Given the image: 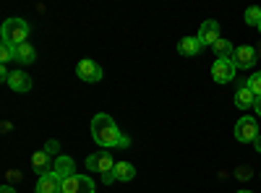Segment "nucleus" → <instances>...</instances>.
<instances>
[{"label": "nucleus", "mask_w": 261, "mask_h": 193, "mask_svg": "<svg viewBox=\"0 0 261 193\" xmlns=\"http://www.w3.org/2000/svg\"><path fill=\"white\" fill-rule=\"evenodd\" d=\"M102 183H105V185H113V183H118V180H115L113 173H107V175H102Z\"/></svg>", "instance_id": "23"}, {"label": "nucleus", "mask_w": 261, "mask_h": 193, "mask_svg": "<svg viewBox=\"0 0 261 193\" xmlns=\"http://www.w3.org/2000/svg\"><path fill=\"white\" fill-rule=\"evenodd\" d=\"M0 37H3V42H8V45L18 47V45H24L27 37H29V24L24 18H8V21H3Z\"/></svg>", "instance_id": "2"}, {"label": "nucleus", "mask_w": 261, "mask_h": 193, "mask_svg": "<svg viewBox=\"0 0 261 193\" xmlns=\"http://www.w3.org/2000/svg\"><path fill=\"white\" fill-rule=\"evenodd\" d=\"M201 50H204V45H201V39H199V37H183V39L178 42V52L186 55V58L199 55Z\"/></svg>", "instance_id": "13"}, {"label": "nucleus", "mask_w": 261, "mask_h": 193, "mask_svg": "<svg viewBox=\"0 0 261 193\" xmlns=\"http://www.w3.org/2000/svg\"><path fill=\"white\" fill-rule=\"evenodd\" d=\"M0 60H3V63L16 60V47L8 45V42H0Z\"/></svg>", "instance_id": "20"}, {"label": "nucleus", "mask_w": 261, "mask_h": 193, "mask_svg": "<svg viewBox=\"0 0 261 193\" xmlns=\"http://www.w3.org/2000/svg\"><path fill=\"white\" fill-rule=\"evenodd\" d=\"M120 131H118V125L113 123V118L110 115H105V113H99V115H94L92 118V139H94V144L97 146H105V149H113V146H118L120 144Z\"/></svg>", "instance_id": "1"}, {"label": "nucleus", "mask_w": 261, "mask_h": 193, "mask_svg": "<svg viewBox=\"0 0 261 193\" xmlns=\"http://www.w3.org/2000/svg\"><path fill=\"white\" fill-rule=\"evenodd\" d=\"M238 193H251V190H238Z\"/></svg>", "instance_id": "29"}, {"label": "nucleus", "mask_w": 261, "mask_h": 193, "mask_svg": "<svg viewBox=\"0 0 261 193\" xmlns=\"http://www.w3.org/2000/svg\"><path fill=\"white\" fill-rule=\"evenodd\" d=\"M258 34H261V24H258Z\"/></svg>", "instance_id": "30"}, {"label": "nucleus", "mask_w": 261, "mask_h": 193, "mask_svg": "<svg viewBox=\"0 0 261 193\" xmlns=\"http://www.w3.org/2000/svg\"><path fill=\"white\" fill-rule=\"evenodd\" d=\"M0 193H16V188H11V185H6L3 190H0Z\"/></svg>", "instance_id": "28"}, {"label": "nucleus", "mask_w": 261, "mask_h": 193, "mask_svg": "<svg viewBox=\"0 0 261 193\" xmlns=\"http://www.w3.org/2000/svg\"><path fill=\"white\" fill-rule=\"evenodd\" d=\"M113 175H115L118 183H128V180L136 178V167L130 164V162H118L115 170H113Z\"/></svg>", "instance_id": "16"}, {"label": "nucleus", "mask_w": 261, "mask_h": 193, "mask_svg": "<svg viewBox=\"0 0 261 193\" xmlns=\"http://www.w3.org/2000/svg\"><path fill=\"white\" fill-rule=\"evenodd\" d=\"M115 159L110 157V152H97V154H89L86 157V170H89V173H99V175H107V173H113L115 170Z\"/></svg>", "instance_id": "3"}, {"label": "nucleus", "mask_w": 261, "mask_h": 193, "mask_svg": "<svg viewBox=\"0 0 261 193\" xmlns=\"http://www.w3.org/2000/svg\"><path fill=\"white\" fill-rule=\"evenodd\" d=\"M53 175H55L60 183H65L68 178H73V175H76V162H73L68 154L58 157V159L53 162Z\"/></svg>", "instance_id": "9"}, {"label": "nucleus", "mask_w": 261, "mask_h": 193, "mask_svg": "<svg viewBox=\"0 0 261 193\" xmlns=\"http://www.w3.org/2000/svg\"><path fill=\"white\" fill-rule=\"evenodd\" d=\"M34 60H37V52H34V47L29 45V42H24V45H18V47H16V63L32 66Z\"/></svg>", "instance_id": "17"}, {"label": "nucleus", "mask_w": 261, "mask_h": 193, "mask_svg": "<svg viewBox=\"0 0 261 193\" xmlns=\"http://www.w3.org/2000/svg\"><path fill=\"white\" fill-rule=\"evenodd\" d=\"M238 178H251V170L248 167H241V170H238Z\"/></svg>", "instance_id": "25"}, {"label": "nucleus", "mask_w": 261, "mask_h": 193, "mask_svg": "<svg viewBox=\"0 0 261 193\" xmlns=\"http://www.w3.org/2000/svg\"><path fill=\"white\" fill-rule=\"evenodd\" d=\"M253 104H256V94L248 89V84L235 89V107L238 110H248V107H253Z\"/></svg>", "instance_id": "14"}, {"label": "nucleus", "mask_w": 261, "mask_h": 193, "mask_svg": "<svg viewBox=\"0 0 261 193\" xmlns=\"http://www.w3.org/2000/svg\"><path fill=\"white\" fill-rule=\"evenodd\" d=\"M235 73H238V68H235L232 58H217L212 63V78L217 84H230L235 78Z\"/></svg>", "instance_id": "4"}, {"label": "nucleus", "mask_w": 261, "mask_h": 193, "mask_svg": "<svg viewBox=\"0 0 261 193\" xmlns=\"http://www.w3.org/2000/svg\"><path fill=\"white\" fill-rule=\"evenodd\" d=\"M76 73H79V78L81 81H86V84H99L102 81V68H99V63H94V60H81L79 66H76Z\"/></svg>", "instance_id": "7"}, {"label": "nucleus", "mask_w": 261, "mask_h": 193, "mask_svg": "<svg viewBox=\"0 0 261 193\" xmlns=\"http://www.w3.org/2000/svg\"><path fill=\"white\" fill-rule=\"evenodd\" d=\"M45 152H47L50 157H63V154H60V144H58L55 139H50V141L45 144Z\"/></svg>", "instance_id": "22"}, {"label": "nucleus", "mask_w": 261, "mask_h": 193, "mask_svg": "<svg viewBox=\"0 0 261 193\" xmlns=\"http://www.w3.org/2000/svg\"><path fill=\"white\" fill-rule=\"evenodd\" d=\"M235 139L241 141V144L256 141V139H258V123H256V118L243 115L241 120H238V123H235Z\"/></svg>", "instance_id": "5"}, {"label": "nucleus", "mask_w": 261, "mask_h": 193, "mask_svg": "<svg viewBox=\"0 0 261 193\" xmlns=\"http://www.w3.org/2000/svg\"><path fill=\"white\" fill-rule=\"evenodd\" d=\"M232 63H235V68L238 71H248L256 66V50L251 45H241V47H235L232 52Z\"/></svg>", "instance_id": "8"}, {"label": "nucleus", "mask_w": 261, "mask_h": 193, "mask_svg": "<svg viewBox=\"0 0 261 193\" xmlns=\"http://www.w3.org/2000/svg\"><path fill=\"white\" fill-rule=\"evenodd\" d=\"M196 37L201 39V45H204V47H206V45L212 47L214 42L220 39V21H214V18L204 21V24H201V29H199V34H196Z\"/></svg>", "instance_id": "10"}, {"label": "nucleus", "mask_w": 261, "mask_h": 193, "mask_svg": "<svg viewBox=\"0 0 261 193\" xmlns=\"http://www.w3.org/2000/svg\"><path fill=\"white\" fill-rule=\"evenodd\" d=\"M212 50L217 52V58H232V52H235V47H232V42L230 39H217L214 45H212Z\"/></svg>", "instance_id": "18"}, {"label": "nucleus", "mask_w": 261, "mask_h": 193, "mask_svg": "<svg viewBox=\"0 0 261 193\" xmlns=\"http://www.w3.org/2000/svg\"><path fill=\"white\" fill-rule=\"evenodd\" d=\"M246 84H248V89H251L256 97H261V71H256V73H253Z\"/></svg>", "instance_id": "21"}, {"label": "nucleus", "mask_w": 261, "mask_h": 193, "mask_svg": "<svg viewBox=\"0 0 261 193\" xmlns=\"http://www.w3.org/2000/svg\"><path fill=\"white\" fill-rule=\"evenodd\" d=\"M253 110H256V115L261 118V97H256V104H253Z\"/></svg>", "instance_id": "26"}, {"label": "nucleus", "mask_w": 261, "mask_h": 193, "mask_svg": "<svg viewBox=\"0 0 261 193\" xmlns=\"http://www.w3.org/2000/svg\"><path fill=\"white\" fill-rule=\"evenodd\" d=\"M246 24L248 26H256L258 29V24H261V6H253V8H246Z\"/></svg>", "instance_id": "19"}, {"label": "nucleus", "mask_w": 261, "mask_h": 193, "mask_svg": "<svg viewBox=\"0 0 261 193\" xmlns=\"http://www.w3.org/2000/svg\"><path fill=\"white\" fill-rule=\"evenodd\" d=\"M118 146H120V149H128V146H130V139H128V136L123 133V136H120V144H118Z\"/></svg>", "instance_id": "24"}, {"label": "nucleus", "mask_w": 261, "mask_h": 193, "mask_svg": "<svg viewBox=\"0 0 261 193\" xmlns=\"http://www.w3.org/2000/svg\"><path fill=\"white\" fill-rule=\"evenodd\" d=\"M253 144H256V152H258V154H261V133H258V139H256V141H253Z\"/></svg>", "instance_id": "27"}, {"label": "nucleus", "mask_w": 261, "mask_h": 193, "mask_svg": "<svg viewBox=\"0 0 261 193\" xmlns=\"http://www.w3.org/2000/svg\"><path fill=\"white\" fill-rule=\"evenodd\" d=\"M53 157L42 149V152H34L32 154V167H34V173L37 175H47V173H53V162H50Z\"/></svg>", "instance_id": "12"}, {"label": "nucleus", "mask_w": 261, "mask_h": 193, "mask_svg": "<svg viewBox=\"0 0 261 193\" xmlns=\"http://www.w3.org/2000/svg\"><path fill=\"white\" fill-rule=\"evenodd\" d=\"M94 188L97 185L89 175H79V173L63 183V193H94Z\"/></svg>", "instance_id": "6"}, {"label": "nucleus", "mask_w": 261, "mask_h": 193, "mask_svg": "<svg viewBox=\"0 0 261 193\" xmlns=\"http://www.w3.org/2000/svg\"><path fill=\"white\" fill-rule=\"evenodd\" d=\"M8 87L13 89V92H29L32 89V78H29V73H24V71H13L11 76H8Z\"/></svg>", "instance_id": "15"}, {"label": "nucleus", "mask_w": 261, "mask_h": 193, "mask_svg": "<svg viewBox=\"0 0 261 193\" xmlns=\"http://www.w3.org/2000/svg\"><path fill=\"white\" fill-rule=\"evenodd\" d=\"M34 193H63V183H60V180H58L53 173H47V175H39Z\"/></svg>", "instance_id": "11"}]
</instances>
